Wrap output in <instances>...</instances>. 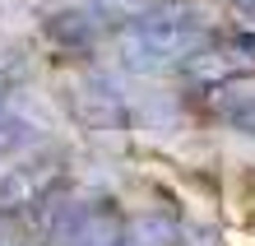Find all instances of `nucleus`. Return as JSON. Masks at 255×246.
<instances>
[{
	"instance_id": "1",
	"label": "nucleus",
	"mask_w": 255,
	"mask_h": 246,
	"mask_svg": "<svg viewBox=\"0 0 255 246\" xmlns=\"http://www.w3.org/2000/svg\"><path fill=\"white\" fill-rule=\"evenodd\" d=\"M209 37H214V19L204 9L172 5V9H148V14L126 19L116 47H121V60L130 70L153 74V70H167V65L181 70L195 51L209 47Z\"/></svg>"
},
{
	"instance_id": "4",
	"label": "nucleus",
	"mask_w": 255,
	"mask_h": 246,
	"mask_svg": "<svg viewBox=\"0 0 255 246\" xmlns=\"http://www.w3.org/2000/svg\"><path fill=\"white\" fill-rule=\"evenodd\" d=\"M42 37L61 51H93L102 42V14L93 5H70V9H51L42 19Z\"/></svg>"
},
{
	"instance_id": "8",
	"label": "nucleus",
	"mask_w": 255,
	"mask_h": 246,
	"mask_svg": "<svg viewBox=\"0 0 255 246\" xmlns=\"http://www.w3.org/2000/svg\"><path fill=\"white\" fill-rule=\"evenodd\" d=\"M232 5L242 9V14H251V19H255V0H232Z\"/></svg>"
},
{
	"instance_id": "3",
	"label": "nucleus",
	"mask_w": 255,
	"mask_h": 246,
	"mask_svg": "<svg viewBox=\"0 0 255 246\" xmlns=\"http://www.w3.org/2000/svg\"><path fill=\"white\" fill-rule=\"evenodd\" d=\"M65 107L70 116L88 130H126L134 121V107L126 102L121 88H112L107 79H79L65 88Z\"/></svg>"
},
{
	"instance_id": "6",
	"label": "nucleus",
	"mask_w": 255,
	"mask_h": 246,
	"mask_svg": "<svg viewBox=\"0 0 255 246\" xmlns=\"http://www.w3.org/2000/svg\"><path fill=\"white\" fill-rule=\"evenodd\" d=\"M33 140H37V130L28 126L23 116H14V112H5V107H0V158H14V153L28 149Z\"/></svg>"
},
{
	"instance_id": "9",
	"label": "nucleus",
	"mask_w": 255,
	"mask_h": 246,
	"mask_svg": "<svg viewBox=\"0 0 255 246\" xmlns=\"http://www.w3.org/2000/svg\"><path fill=\"white\" fill-rule=\"evenodd\" d=\"M0 246H19V242H9V237H0Z\"/></svg>"
},
{
	"instance_id": "7",
	"label": "nucleus",
	"mask_w": 255,
	"mask_h": 246,
	"mask_svg": "<svg viewBox=\"0 0 255 246\" xmlns=\"http://www.w3.org/2000/svg\"><path fill=\"white\" fill-rule=\"evenodd\" d=\"M23 79H28V60H23V51L0 47V107H5V98H9Z\"/></svg>"
},
{
	"instance_id": "2",
	"label": "nucleus",
	"mask_w": 255,
	"mask_h": 246,
	"mask_svg": "<svg viewBox=\"0 0 255 246\" xmlns=\"http://www.w3.org/2000/svg\"><path fill=\"white\" fill-rule=\"evenodd\" d=\"M65 186V167L56 153H37L28 163H9L0 172V219H14V214H33L42 200L61 195Z\"/></svg>"
},
{
	"instance_id": "5",
	"label": "nucleus",
	"mask_w": 255,
	"mask_h": 246,
	"mask_svg": "<svg viewBox=\"0 0 255 246\" xmlns=\"http://www.w3.org/2000/svg\"><path fill=\"white\" fill-rule=\"evenodd\" d=\"M209 107H214L228 126L255 135V74H242V79H228V84L209 88Z\"/></svg>"
}]
</instances>
